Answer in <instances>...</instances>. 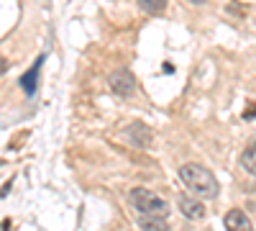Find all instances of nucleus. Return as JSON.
<instances>
[{
  "label": "nucleus",
  "instance_id": "nucleus-12",
  "mask_svg": "<svg viewBox=\"0 0 256 231\" xmlns=\"http://www.w3.org/2000/svg\"><path fill=\"white\" fill-rule=\"evenodd\" d=\"M192 3H198V6H200V3H205V0H192Z\"/></svg>",
  "mask_w": 256,
  "mask_h": 231
},
{
  "label": "nucleus",
  "instance_id": "nucleus-2",
  "mask_svg": "<svg viewBox=\"0 0 256 231\" xmlns=\"http://www.w3.org/2000/svg\"><path fill=\"white\" fill-rule=\"evenodd\" d=\"M128 198H131V205L136 208L141 216L169 218V203H166L164 198H159L156 193L146 190V187H134V190L128 193Z\"/></svg>",
  "mask_w": 256,
  "mask_h": 231
},
{
  "label": "nucleus",
  "instance_id": "nucleus-3",
  "mask_svg": "<svg viewBox=\"0 0 256 231\" xmlns=\"http://www.w3.org/2000/svg\"><path fill=\"white\" fill-rule=\"evenodd\" d=\"M110 88H113L116 95L128 98V95H134V90H136V80H134V75L128 70H118V72L110 75Z\"/></svg>",
  "mask_w": 256,
  "mask_h": 231
},
{
  "label": "nucleus",
  "instance_id": "nucleus-11",
  "mask_svg": "<svg viewBox=\"0 0 256 231\" xmlns=\"http://www.w3.org/2000/svg\"><path fill=\"white\" fill-rule=\"evenodd\" d=\"M6 67H8V65H6V59H3V57H0V75H3V72H6Z\"/></svg>",
  "mask_w": 256,
  "mask_h": 231
},
{
  "label": "nucleus",
  "instance_id": "nucleus-9",
  "mask_svg": "<svg viewBox=\"0 0 256 231\" xmlns=\"http://www.w3.org/2000/svg\"><path fill=\"white\" fill-rule=\"evenodd\" d=\"M241 164H244V170H246V172L256 175V141L248 144L246 149H244V154H241Z\"/></svg>",
  "mask_w": 256,
  "mask_h": 231
},
{
  "label": "nucleus",
  "instance_id": "nucleus-10",
  "mask_svg": "<svg viewBox=\"0 0 256 231\" xmlns=\"http://www.w3.org/2000/svg\"><path fill=\"white\" fill-rule=\"evenodd\" d=\"M138 6H141L146 13L159 16V13H164V8H166V0H138Z\"/></svg>",
  "mask_w": 256,
  "mask_h": 231
},
{
  "label": "nucleus",
  "instance_id": "nucleus-1",
  "mask_svg": "<svg viewBox=\"0 0 256 231\" xmlns=\"http://www.w3.org/2000/svg\"><path fill=\"white\" fill-rule=\"evenodd\" d=\"M180 180L184 182L187 190H192L198 198H216L218 195V182L212 177L210 170H205L202 164H184L180 170Z\"/></svg>",
  "mask_w": 256,
  "mask_h": 231
},
{
  "label": "nucleus",
  "instance_id": "nucleus-7",
  "mask_svg": "<svg viewBox=\"0 0 256 231\" xmlns=\"http://www.w3.org/2000/svg\"><path fill=\"white\" fill-rule=\"evenodd\" d=\"M38 70H41V59H36V65L20 77V88H24L26 95H34L36 93V80H38Z\"/></svg>",
  "mask_w": 256,
  "mask_h": 231
},
{
  "label": "nucleus",
  "instance_id": "nucleus-8",
  "mask_svg": "<svg viewBox=\"0 0 256 231\" xmlns=\"http://www.w3.org/2000/svg\"><path fill=\"white\" fill-rule=\"evenodd\" d=\"M138 226L144 231H169L166 218H159V216H141L138 218Z\"/></svg>",
  "mask_w": 256,
  "mask_h": 231
},
{
  "label": "nucleus",
  "instance_id": "nucleus-6",
  "mask_svg": "<svg viewBox=\"0 0 256 231\" xmlns=\"http://www.w3.org/2000/svg\"><path fill=\"white\" fill-rule=\"evenodd\" d=\"M180 211L184 213V218H192V221H198V218H202L205 216V205L200 203V200H195V198H180Z\"/></svg>",
  "mask_w": 256,
  "mask_h": 231
},
{
  "label": "nucleus",
  "instance_id": "nucleus-4",
  "mask_svg": "<svg viewBox=\"0 0 256 231\" xmlns=\"http://www.w3.org/2000/svg\"><path fill=\"white\" fill-rule=\"evenodd\" d=\"M123 136L131 141V144H136V146H148V144H152V131H148V126H144V123L126 126Z\"/></svg>",
  "mask_w": 256,
  "mask_h": 231
},
{
  "label": "nucleus",
  "instance_id": "nucleus-5",
  "mask_svg": "<svg viewBox=\"0 0 256 231\" xmlns=\"http://www.w3.org/2000/svg\"><path fill=\"white\" fill-rule=\"evenodd\" d=\"M223 223H226V231H254V226H251L248 216H246L244 211H238V208L228 211V213H226V218H223Z\"/></svg>",
  "mask_w": 256,
  "mask_h": 231
}]
</instances>
